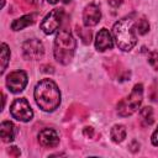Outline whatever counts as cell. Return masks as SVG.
<instances>
[{
	"label": "cell",
	"mask_w": 158,
	"mask_h": 158,
	"mask_svg": "<svg viewBox=\"0 0 158 158\" xmlns=\"http://www.w3.org/2000/svg\"><path fill=\"white\" fill-rule=\"evenodd\" d=\"M109 1V4L112 6V7H117V6H120L122 2H123V0H107Z\"/></svg>",
	"instance_id": "23"
},
{
	"label": "cell",
	"mask_w": 158,
	"mask_h": 158,
	"mask_svg": "<svg viewBox=\"0 0 158 158\" xmlns=\"http://www.w3.org/2000/svg\"><path fill=\"white\" fill-rule=\"evenodd\" d=\"M136 28H137V32L139 35H144L148 32L149 30V25H148V21L146 19H139L137 22H136Z\"/></svg>",
	"instance_id": "17"
},
{
	"label": "cell",
	"mask_w": 158,
	"mask_h": 158,
	"mask_svg": "<svg viewBox=\"0 0 158 158\" xmlns=\"http://www.w3.org/2000/svg\"><path fill=\"white\" fill-rule=\"evenodd\" d=\"M38 142L43 147H56L59 143V137L53 128H44L38 135Z\"/></svg>",
	"instance_id": "10"
},
{
	"label": "cell",
	"mask_w": 158,
	"mask_h": 158,
	"mask_svg": "<svg viewBox=\"0 0 158 158\" xmlns=\"http://www.w3.org/2000/svg\"><path fill=\"white\" fill-rule=\"evenodd\" d=\"M35 99L43 111L56 110L60 102V93L57 84L51 79L41 80L35 88Z\"/></svg>",
	"instance_id": "1"
},
{
	"label": "cell",
	"mask_w": 158,
	"mask_h": 158,
	"mask_svg": "<svg viewBox=\"0 0 158 158\" xmlns=\"http://www.w3.org/2000/svg\"><path fill=\"white\" fill-rule=\"evenodd\" d=\"M26 1H28L30 4H38V2H41V0H26Z\"/></svg>",
	"instance_id": "26"
},
{
	"label": "cell",
	"mask_w": 158,
	"mask_h": 158,
	"mask_svg": "<svg viewBox=\"0 0 158 158\" xmlns=\"http://www.w3.org/2000/svg\"><path fill=\"white\" fill-rule=\"evenodd\" d=\"M142 95H143L142 84H136L133 86L131 94L118 102L117 114L122 117H126V116H130V115L135 114L138 110V107L142 102Z\"/></svg>",
	"instance_id": "4"
},
{
	"label": "cell",
	"mask_w": 158,
	"mask_h": 158,
	"mask_svg": "<svg viewBox=\"0 0 158 158\" xmlns=\"http://www.w3.org/2000/svg\"><path fill=\"white\" fill-rule=\"evenodd\" d=\"M84 135H85L86 137H93V136H94V130H93L91 127H85V128H84Z\"/></svg>",
	"instance_id": "22"
},
{
	"label": "cell",
	"mask_w": 158,
	"mask_h": 158,
	"mask_svg": "<svg viewBox=\"0 0 158 158\" xmlns=\"http://www.w3.org/2000/svg\"><path fill=\"white\" fill-rule=\"evenodd\" d=\"M22 52L26 59H40L44 53V47L40 40L31 38L22 44Z\"/></svg>",
	"instance_id": "7"
},
{
	"label": "cell",
	"mask_w": 158,
	"mask_h": 158,
	"mask_svg": "<svg viewBox=\"0 0 158 158\" xmlns=\"http://www.w3.org/2000/svg\"><path fill=\"white\" fill-rule=\"evenodd\" d=\"M63 17H64V10L63 9H53L49 14L46 15L43 21L41 22V30L46 35L53 33L60 26Z\"/></svg>",
	"instance_id": "6"
},
{
	"label": "cell",
	"mask_w": 158,
	"mask_h": 158,
	"mask_svg": "<svg viewBox=\"0 0 158 158\" xmlns=\"http://www.w3.org/2000/svg\"><path fill=\"white\" fill-rule=\"evenodd\" d=\"M110 136H111L114 142H121L126 137V130H125V127L122 125H115L111 128Z\"/></svg>",
	"instance_id": "14"
},
{
	"label": "cell",
	"mask_w": 158,
	"mask_h": 158,
	"mask_svg": "<svg viewBox=\"0 0 158 158\" xmlns=\"http://www.w3.org/2000/svg\"><path fill=\"white\" fill-rule=\"evenodd\" d=\"M47 1H48L49 4H57V2H59V1H60V2H69L70 0H47Z\"/></svg>",
	"instance_id": "25"
},
{
	"label": "cell",
	"mask_w": 158,
	"mask_h": 158,
	"mask_svg": "<svg viewBox=\"0 0 158 158\" xmlns=\"http://www.w3.org/2000/svg\"><path fill=\"white\" fill-rule=\"evenodd\" d=\"M148 62L153 67V69L158 70V52H152L148 56Z\"/></svg>",
	"instance_id": "20"
},
{
	"label": "cell",
	"mask_w": 158,
	"mask_h": 158,
	"mask_svg": "<svg viewBox=\"0 0 158 158\" xmlns=\"http://www.w3.org/2000/svg\"><path fill=\"white\" fill-rule=\"evenodd\" d=\"M100 17H101L100 9L95 4L88 5L83 11V21H84V25L88 26V27L89 26H95L100 21Z\"/></svg>",
	"instance_id": "9"
},
{
	"label": "cell",
	"mask_w": 158,
	"mask_h": 158,
	"mask_svg": "<svg viewBox=\"0 0 158 158\" xmlns=\"http://www.w3.org/2000/svg\"><path fill=\"white\" fill-rule=\"evenodd\" d=\"M10 112H11V116L19 121H23V122H27L32 118L33 116V112H32V109L28 104V101L23 98H20V99H16L11 107H10Z\"/></svg>",
	"instance_id": "5"
},
{
	"label": "cell",
	"mask_w": 158,
	"mask_h": 158,
	"mask_svg": "<svg viewBox=\"0 0 158 158\" xmlns=\"http://www.w3.org/2000/svg\"><path fill=\"white\" fill-rule=\"evenodd\" d=\"M112 37L110 35V32L106 28H101L96 36V41H95V47L98 51L104 52L109 48H112Z\"/></svg>",
	"instance_id": "11"
},
{
	"label": "cell",
	"mask_w": 158,
	"mask_h": 158,
	"mask_svg": "<svg viewBox=\"0 0 158 158\" xmlns=\"http://www.w3.org/2000/svg\"><path fill=\"white\" fill-rule=\"evenodd\" d=\"M77 32H78V35H80V37H81L84 43H90V41H91V32L89 30H85V28H81V27L78 26L77 27Z\"/></svg>",
	"instance_id": "18"
},
{
	"label": "cell",
	"mask_w": 158,
	"mask_h": 158,
	"mask_svg": "<svg viewBox=\"0 0 158 158\" xmlns=\"http://www.w3.org/2000/svg\"><path fill=\"white\" fill-rule=\"evenodd\" d=\"M75 51V40L68 28H63L54 41V58L62 64H68Z\"/></svg>",
	"instance_id": "3"
},
{
	"label": "cell",
	"mask_w": 158,
	"mask_h": 158,
	"mask_svg": "<svg viewBox=\"0 0 158 158\" xmlns=\"http://www.w3.org/2000/svg\"><path fill=\"white\" fill-rule=\"evenodd\" d=\"M9 59H10V51H9V47L2 43L1 44V73L5 72L6 67H7V63H9Z\"/></svg>",
	"instance_id": "16"
},
{
	"label": "cell",
	"mask_w": 158,
	"mask_h": 158,
	"mask_svg": "<svg viewBox=\"0 0 158 158\" xmlns=\"http://www.w3.org/2000/svg\"><path fill=\"white\" fill-rule=\"evenodd\" d=\"M139 120L144 125V126H148V125H152L153 123V111H152V107L149 106H146L143 107L141 111H139Z\"/></svg>",
	"instance_id": "15"
},
{
	"label": "cell",
	"mask_w": 158,
	"mask_h": 158,
	"mask_svg": "<svg viewBox=\"0 0 158 158\" xmlns=\"http://www.w3.org/2000/svg\"><path fill=\"white\" fill-rule=\"evenodd\" d=\"M133 26H135V22L132 17L121 19L114 25L112 32L120 49L130 51L136 46L137 38L133 31Z\"/></svg>",
	"instance_id": "2"
},
{
	"label": "cell",
	"mask_w": 158,
	"mask_h": 158,
	"mask_svg": "<svg viewBox=\"0 0 158 158\" xmlns=\"http://www.w3.org/2000/svg\"><path fill=\"white\" fill-rule=\"evenodd\" d=\"M27 84V75L23 70H16L7 75L6 78V85L10 91L12 93H20L25 89Z\"/></svg>",
	"instance_id": "8"
},
{
	"label": "cell",
	"mask_w": 158,
	"mask_h": 158,
	"mask_svg": "<svg viewBox=\"0 0 158 158\" xmlns=\"http://www.w3.org/2000/svg\"><path fill=\"white\" fill-rule=\"evenodd\" d=\"M7 152H9V154L11 156V157H20V149L17 148V147H15V146H12V147H10L9 149H7Z\"/></svg>",
	"instance_id": "21"
},
{
	"label": "cell",
	"mask_w": 158,
	"mask_h": 158,
	"mask_svg": "<svg viewBox=\"0 0 158 158\" xmlns=\"http://www.w3.org/2000/svg\"><path fill=\"white\" fill-rule=\"evenodd\" d=\"M148 95H149V99L152 101H158V84L157 83H153L149 88V91H148Z\"/></svg>",
	"instance_id": "19"
},
{
	"label": "cell",
	"mask_w": 158,
	"mask_h": 158,
	"mask_svg": "<svg viewBox=\"0 0 158 158\" xmlns=\"http://www.w3.org/2000/svg\"><path fill=\"white\" fill-rule=\"evenodd\" d=\"M35 17H36V15H33V14H31V15H25V16H22V17H20V19L15 20V21L11 23V28H12L14 31L22 30V28H25V27L32 25V23L35 22Z\"/></svg>",
	"instance_id": "13"
},
{
	"label": "cell",
	"mask_w": 158,
	"mask_h": 158,
	"mask_svg": "<svg viewBox=\"0 0 158 158\" xmlns=\"http://www.w3.org/2000/svg\"><path fill=\"white\" fill-rule=\"evenodd\" d=\"M152 143L154 144V146H158V128L153 132V135H152Z\"/></svg>",
	"instance_id": "24"
},
{
	"label": "cell",
	"mask_w": 158,
	"mask_h": 158,
	"mask_svg": "<svg viewBox=\"0 0 158 158\" xmlns=\"http://www.w3.org/2000/svg\"><path fill=\"white\" fill-rule=\"evenodd\" d=\"M16 133V127L12 122L10 121H4L0 126V135L4 142H10L14 139Z\"/></svg>",
	"instance_id": "12"
}]
</instances>
